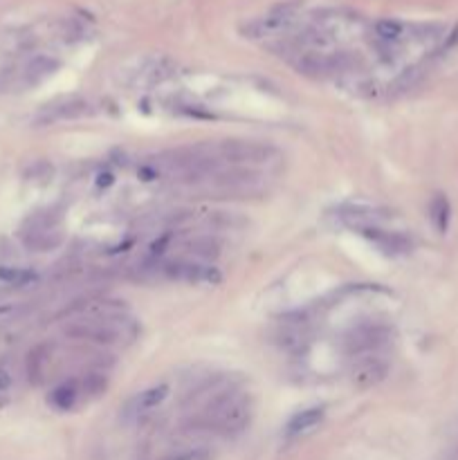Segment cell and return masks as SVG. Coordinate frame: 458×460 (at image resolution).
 <instances>
[{
  "mask_svg": "<svg viewBox=\"0 0 458 460\" xmlns=\"http://www.w3.org/2000/svg\"><path fill=\"white\" fill-rule=\"evenodd\" d=\"M140 328L137 324L124 315V305H110L95 313H86L77 317L72 324L65 326V335L81 341H93L99 346H122L131 343Z\"/></svg>",
  "mask_w": 458,
  "mask_h": 460,
  "instance_id": "1",
  "label": "cell"
},
{
  "mask_svg": "<svg viewBox=\"0 0 458 460\" xmlns=\"http://www.w3.org/2000/svg\"><path fill=\"white\" fill-rule=\"evenodd\" d=\"M251 407L249 395L240 393V390H221L216 393L207 405L202 407L198 422L202 429H207L223 438H234V435L243 433L251 420Z\"/></svg>",
  "mask_w": 458,
  "mask_h": 460,
  "instance_id": "2",
  "label": "cell"
},
{
  "mask_svg": "<svg viewBox=\"0 0 458 460\" xmlns=\"http://www.w3.org/2000/svg\"><path fill=\"white\" fill-rule=\"evenodd\" d=\"M209 153L221 166H238V169H259L270 164L279 151L266 142L251 140H225L218 144H207Z\"/></svg>",
  "mask_w": 458,
  "mask_h": 460,
  "instance_id": "3",
  "label": "cell"
},
{
  "mask_svg": "<svg viewBox=\"0 0 458 460\" xmlns=\"http://www.w3.org/2000/svg\"><path fill=\"white\" fill-rule=\"evenodd\" d=\"M20 238L25 247L34 251H50L56 249L65 238L63 216L52 209L34 211L20 227Z\"/></svg>",
  "mask_w": 458,
  "mask_h": 460,
  "instance_id": "4",
  "label": "cell"
},
{
  "mask_svg": "<svg viewBox=\"0 0 458 460\" xmlns=\"http://www.w3.org/2000/svg\"><path fill=\"white\" fill-rule=\"evenodd\" d=\"M391 337H393V330L386 324H362L346 332V337H344V350H346L351 357L380 353L382 348H386L388 343H391Z\"/></svg>",
  "mask_w": 458,
  "mask_h": 460,
  "instance_id": "5",
  "label": "cell"
},
{
  "mask_svg": "<svg viewBox=\"0 0 458 460\" xmlns=\"http://www.w3.org/2000/svg\"><path fill=\"white\" fill-rule=\"evenodd\" d=\"M296 9H299V3H283V5L272 7L268 14L243 22V25H240V34H243L245 39H266V37H272V34H279L290 27V22L296 16Z\"/></svg>",
  "mask_w": 458,
  "mask_h": 460,
  "instance_id": "6",
  "label": "cell"
},
{
  "mask_svg": "<svg viewBox=\"0 0 458 460\" xmlns=\"http://www.w3.org/2000/svg\"><path fill=\"white\" fill-rule=\"evenodd\" d=\"M157 270L162 272L164 279L169 281H182V283H218L221 272L216 270L211 263H200L191 258H176L159 263Z\"/></svg>",
  "mask_w": 458,
  "mask_h": 460,
  "instance_id": "7",
  "label": "cell"
},
{
  "mask_svg": "<svg viewBox=\"0 0 458 460\" xmlns=\"http://www.w3.org/2000/svg\"><path fill=\"white\" fill-rule=\"evenodd\" d=\"M95 112V108L90 106V101L70 97V99H61L48 103L39 114H37V126H52V124H61V121H74V119H84L90 117Z\"/></svg>",
  "mask_w": 458,
  "mask_h": 460,
  "instance_id": "8",
  "label": "cell"
},
{
  "mask_svg": "<svg viewBox=\"0 0 458 460\" xmlns=\"http://www.w3.org/2000/svg\"><path fill=\"white\" fill-rule=\"evenodd\" d=\"M169 397V386L166 384H155L140 390L129 405L124 409V418L129 422H142L151 416L153 411H157L164 405V400Z\"/></svg>",
  "mask_w": 458,
  "mask_h": 460,
  "instance_id": "9",
  "label": "cell"
},
{
  "mask_svg": "<svg viewBox=\"0 0 458 460\" xmlns=\"http://www.w3.org/2000/svg\"><path fill=\"white\" fill-rule=\"evenodd\" d=\"M386 373H388V364L380 353L360 355V357H355L351 368L353 382L360 388H371L375 384H380L386 377Z\"/></svg>",
  "mask_w": 458,
  "mask_h": 460,
  "instance_id": "10",
  "label": "cell"
},
{
  "mask_svg": "<svg viewBox=\"0 0 458 460\" xmlns=\"http://www.w3.org/2000/svg\"><path fill=\"white\" fill-rule=\"evenodd\" d=\"M358 234H362L364 238H369L371 243H375L377 249L384 251L386 256H403L411 251V240L407 236H403L400 232H386L380 225L362 227Z\"/></svg>",
  "mask_w": 458,
  "mask_h": 460,
  "instance_id": "11",
  "label": "cell"
},
{
  "mask_svg": "<svg viewBox=\"0 0 458 460\" xmlns=\"http://www.w3.org/2000/svg\"><path fill=\"white\" fill-rule=\"evenodd\" d=\"M174 74V63L169 59H144L137 65V70H133V86H155L162 84Z\"/></svg>",
  "mask_w": 458,
  "mask_h": 460,
  "instance_id": "12",
  "label": "cell"
},
{
  "mask_svg": "<svg viewBox=\"0 0 458 460\" xmlns=\"http://www.w3.org/2000/svg\"><path fill=\"white\" fill-rule=\"evenodd\" d=\"M84 393H86V390H84V382H79V379H65V382L56 384V386L50 390L48 405H50L54 411L67 413V411H72V409L79 405V400H81Z\"/></svg>",
  "mask_w": 458,
  "mask_h": 460,
  "instance_id": "13",
  "label": "cell"
},
{
  "mask_svg": "<svg viewBox=\"0 0 458 460\" xmlns=\"http://www.w3.org/2000/svg\"><path fill=\"white\" fill-rule=\"evenodd\" d=\"M324 418H326V409L324 407H308V409L296 411L294 416L290 418L288 427H285V435H288L290 440L303 438V435L313 433L319 427V424L324 422Z\"/></svg>",
  "mask_w": 458,
  "mask_h": 460,
  "instance_id": "14",
  "label": "cell"
},
{
  "mask_svg": "<svg viewBox=\"0 0 458 460\" xmlns=\"http://www.w3.org/2000/svg\"><path fill=\"white\" fill-rule=\"evenodd\" d=\"M59 59H54L50 54H39L34 56V59L25 65V70H22V84L34 88V86H41L43 81H48L50 77H54L59 72Z\"/></svg>",
  "mask_w": 458,
  "mask_h": 460,
  "instance_id": "15",
  "label": "cell"
},
{
  "mask_svg": "<svg viewBox=\"0 0 458 460\" xmlns=\"http://www.w3.org/2000/svg\"><path fill=\"white\" fill-rule=\"evenodd\" d=\"M429 218H431V225L436 227V232L445 234L450 227V221H452V206H450V200L445 198L443 193H436L429 202Z\"/></svg>",
  "mask_w": 458,
  "mask_h": 460,
  "instance_id": "16",
  "label": "cell"
},
{
  "mask_svg": "<svg viewBox=\"0 0 458 460\" xmlns=\"http://www.w3.org/2000/svg\"><path fill=\"white\" fill-rule=\"evenodd\" d=\"M50 362V346H37L27 355V375L34 384H39L45 377V368Z\"/></svg>",
  "mask_w": 458,
  "mask_h": 460,
  "instance_id": "17",
  "label": "cell"
},
{
  "mask_svg": "<svg viewBox=\"0 0 458 460\" xmlns=\"http://www.w3.org/2000/svg\"><path fill=\"white\" fill-rule=\"evenodd\" d=\"M375 37L384 45H393L405 37V25L393 18H382L375 22Z\"/></svg>",
  "mask_w": 458,
  "mask_h": 460,
  "instance_id": "18",
  "label": "cell"
},
{
  "mask_svg": "<svg viewBox=\"0 0 458 460\" xmlns=\"http://www.w3.org/2000/svg\"><path fill=\"white\" fill-rule=\"evenodd\" d=\"M0 281L7 285H30L37 281V272L30 268H11V265H3L0 268Z\"/></svg>",
  "mask_w": 458,
  "mask_h": 460,
  "instance_id": "19",
  "label": "cell"
},
{
  "mask_svg": "<svg viewBox=\"0 0 458 460\" xmlns=\"http://www.w3.org/2000/svg\"><path fill=\"white\" fill-rule=\"evenodd\" d=\"M164 460H207V454L202 449H180L164 456Z\"/></svg>",
  "mask_w": 458,
  "mask_h": 460,
  "instance_id": "20",
  "label": "cell"
},
{
  "mask_svg": "<svg viewBox=\"0 0 458 460\" xmlns=\"http://www.w3.org/2000/svg\"><path fill=\"white\" fill-rule=\"evenodd\" d=\"M11 386H14V375H11L9 368L0 366V395H5Z\"/></svg>",
  "mask_w": 458,
  "mask_h": 460,
  "instance_id": "21",
  "label": "cell"
},
{
  "mask_svg": "<svg viewBox=\"0 0 458 460\" xmlns=\"http://www.w3.org/2000/svg\"><path fill=\"white\" fill-rule=\"evenodd\" d=\"M7 310H9V308H0V315H5V313H7Z\"/></svg>",
  "mask_w": 458,
  "mask_h": 460,
  "instance_id": "22",
  "label": "cell"
}]
</instances>
